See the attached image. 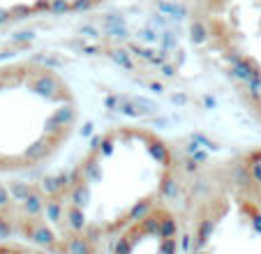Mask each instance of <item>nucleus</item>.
Listing matches in <instances>:
<instances>
[{"label":"nucleus","instance_id":"obj_1","mask_svg":"<svg viewBox=\"0 0 261 254\" xmlns=\"http://www.w3.org/2000/svg\"><path fill=\"white\" fill-rule=\"evenodd\" d=\"M180 176V153L164 134L137 122L111 125L51 190L46 217L65 245L99 254L134 217L169 201Z\"/></svg>","mask_w":261,"mask_h":254},{"label":"nucleus","instance_id":"obj_2","mask_svg":"<svg viewBox=\"0 0 261 254\" xmlns=\"http://www.w3.org/2000/svg\"><path fill=\"white\" fill-rule=\"evenodd\" d=\"M81 99L37 58L0 63V178L33 176L63 157L81 125Z\"/></svg>","mask_w":261,"mask_h":254},{"label":"nucleus","instance_id":"obj_3","mask_svg":"<svg viewBox=\"0 0 261 254\" xmlns=\"http://www.w3.org/2000/svg\"><path fill=\"white\" fill-rule=\"evenodd\" d=\"M192 35L243 111L261 125V0H192Z\"/></svg>","mask_w":261,"mask_h":254},{"label":"nucleus","instance_id":"obj_4","mask_svg":"<svg viewBox=\"0 0 261 254\" xmlns=\"http://www.w3.org/2000/svg\"><path fill=\"white\" fill-rule=\"evenodd\" d=\"M182 220L169 201L155 204L109 240L99 254H180Z\"/></svg>","mask_w":261,"mask_h":254},{"label":"nucleus","instance_id":"obj_5","mask_svg":"<svg viewBox=\"0 0 261 254\" xmlns=\"http://www.w3.org/2000/svg\"><path fill=\"white\" fill-rule=\"evenodd\" d=\"M215 183L241 213L261 220V146L247 148L222 162Z\"/></svg>","mask_w":261,"mask_h":254},{"label":"nucleus","instance_id":"obj_6","mask_svg":"<svg viewBox=\"0 0 261 254\" xmlns=\"http://www.w3.org/2000/svg\"><path fill=\"white\" fill-rule=\"evenodd\" d=\"M102 0H0V28L44 16H63L99 5Z\"/></svg>","mask_w":261,"mask_h":254}]
</instances>
